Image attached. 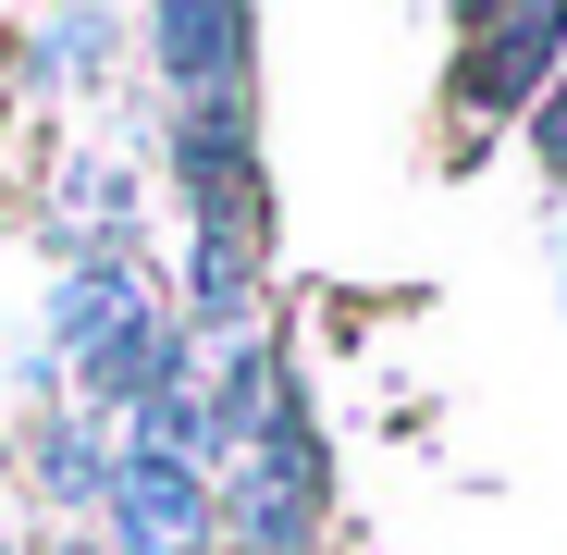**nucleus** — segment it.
<instances>
[{
    "label": "nucleus",
    "mask_w": 567,
    "mask_h": 555,
    "mask_svg": "<svg viewBox=\"0 0 567 555\" xmlns=\"http://www.w3.org/2000/svg\"><path fill=\"white\" fill-rule=\"evenodd\" d=\"M112 518H124V555H198L210 543V494H198V470L185 456H112Z\"/></svg>",
    "instance_id": "obj_2"
},
{
    "label": "nucleus",
    "mask_w": 567,
    "mask_h": 555,
    "mask_svg": "<svg viewBox=\"0 0 567 555\" xmlns=\"http://www.w3.org/2000/svg\"><path fill=\"white\" fill-rule=\"evenodd\" d=\"M62 555H100V543H62Z\"/></svg>",
    "instance_id": "obj_6"
},
{
    "label": "nucleus",
    "mask_w": 567,
    "mask_h": 555,
    "mask_svg": "<svg viewBox=\"0 0 567 555\" xmlns=\"http://www.w3.org/2000/svg\"><path fill=\"white\" fill-rule=\"evenodd\" d=\"M543 161H567V86H555V112H543Z\"/></svg>",
    "instance_id": "obj_5"
},
{
    "label": "nucleus",
    "mask_w": 567,
    "mask_h": 555,
    "mask_svg": "<svg viewBox=\"0 0 567 555\" xmlns=\"http://www.w3.org/2000/svg\"><path fill=\"white\" fill-rule=\"evenodd\" d=\"M161 50H173V74L185 86H210V100H235V50H247V13H161Z\"/></svg>",
    "instance_id": "obj_4"
},
{
    "label": "nucleus",
    "mask_w": 567,
    "mask_h": 555,
    "mask_svg": "<svg viewBox=\"0 0 567 555\" xmlns=\"http://www.w3.org/2000/svg\"><path fill=\"white\" fill-rule=\"evenodd\" d=\"M62 358H74L86 395H124V408H148V383H173V370H185L124 259H74V285H62Z\"/></svg>",
    "instance_id": "obj_1"
},
{
    "label": "nucleus",
    "mask_w": 567,
    "mask_h": 555,
    "mask_svg": "<svg viewBox=\"0 0 567 555\" xmlns=\"http://www.w3.org/2000/svg\"><path fill=\"white\" fill-rule=\"evenodd\" d=\"M567 38V13H518V25H482V38H468V50H482V62H468V100H518V86L543 74V50Z\"/></svg>",
    "instance_id": "obj_3"
}]
</instances>
